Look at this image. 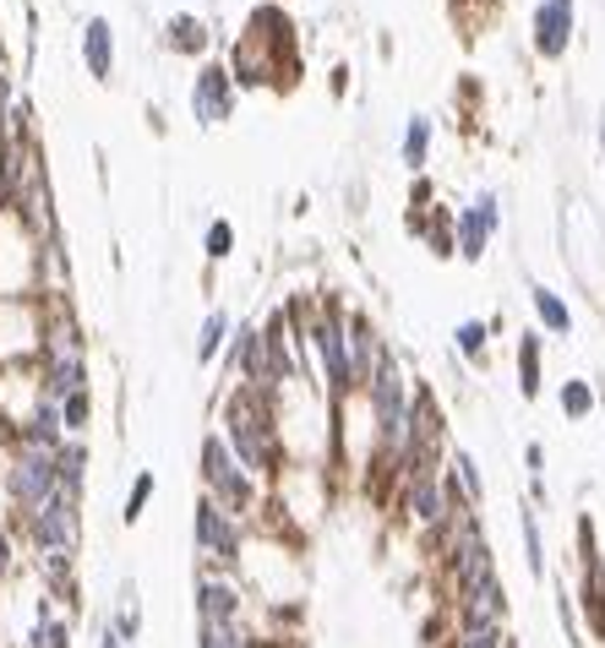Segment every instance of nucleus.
<instances>
[{"instance_id":"obj_19","label":"nucleus","mask_w":605,"mask_h":648,"mask_svg":"<svg viewBox=\"0 0 605 648\" xmlns=\"http://www.w3.org/2000/svg\"><path fill=\"white\" fill-rule=\"evenodd\" d=\"M22 648H77L71 644V622L55 616L49 605H38V611H33V627H27V638H22Z\"/></svg>"},{"instance_id":"obj_27","label":"nucleus","mask_w":605,"mask_h":648,"mask_svg":"<svg viewBox=\"0 0 605 648\" xmlns=\"http://www.w3.org/2000/svg\"><path fill=\"white\" fill-rule=\"evenodd\" d=\"M153 490H158V475H153V469H143V475L132 480V490H126V501H121V523H143Z\"/></svg>"},{"instance_id":"obj_31","label":"nucleus","mask_w":605,"mask_h":648,"mask_svg":"<svg viewBox=\"0 0 605 648\" xmlns=\"http://www.w3.org/2000/svg\"><path fill=\"white\" fill-rule=\"evenodd\" d=\"M169 44H175V49H202L208 33H202L197 16H169Z\"/></svg>"},{"instance_id":"obj_4","label":"nucleus","mask_w":605,"mask_h":648,"mask_svg":"<svg viewBox=\"0 0 605 648\" xmlns=\"http://www.w3.org/2000/svg\"><path fill=\"white\" fill-rule=\"evenodd\" d=\"M191 539H197L202 567H219V572H235V578H240V561H246V523L229 518L213 496L197 501V512H191Z\"/></svg>"},{"instance_id":"obj_15","label":"nucleus","mask_w":605,"mask_h":648,"mask_svg":"<svg viewBox=\"0 0 605 648\" xmlns=\"http://www.w3.org/2000/svg\"><path fill=\"white\" fill-rule=\"evenodd\" d=\"M82 55H88V71H93L99 82H110V71H115V27H110L104 16H88V27H82Z\"/></svg>"},{"instance_id":"obj_26","label":"nucleus","mask_w":605,"mask_h":648,"mask_svg":"<svg viewBox=\"0 0 605 648\" xmlns=\"http://www.w3.org/2000/svg\"><path fill=\"white\" fill-rule=\"evenodd\" d=\"M60 420H66V436L82 442V436H88V420H93V393H88V387L71 393V398L60 403Z\"/></svg>"},{"instance_id":"obj_12","label":"nucleus","mask_w":605,"mask_h":648,"mask_svg":"<svg viewBox=\"0 0 605 648\" xmlns=\"http://www.w3.org/2000/svg\"><path fill=\"white\" fill-rule=\"evenodd\" d=\"M568 38H573V0H540V11H535V49L546 60H557L568 49Z\"/></svg>"},{"instance_id":"obj_24","label":"nucleus","mask_w":605,"mask_h":648,"mask_svg":"<svg viewBox=\"0 0 605 648\" xmlns=\"http://www.w3.org/2000/svg\"><path fill=\"white\" fill-rule=\"evenodd\" d=\"M257 638L251 616L246 622H224V627H197V648H246Z\"/></svg>"},{"instance_id":"obj_32","label":"nucleus","mask_w":605,"mask_h":648,"mask_svg":"<svg viewBox=\"0 0 605 648\" xmlns=\"http://www.w3.org/2000/svg\"><path fill=\"white\" fill-rule=\"evenodd\" d=\"M557 616H562V627H568V638H573V644H584V627H579V600H573L568 589L557 594Z\"/></svg>"},{"instance_id":"obj_17","label":"nucleus","mask_w":605,"mask_h":648,"mask_svg":"<svg viewBox=\"0 0 605 648\" xmlns=\"http://www.w3.org/2000/svg\"><path fill=\"white\" fill-rule=\"evenodd\" d=\"M518 534H524V567L535 583H546V534H540V507H518Z\"/></svg>"},{"instance_id":"obj_11","label":"nucleus","mask_w":605,"mask_h":648,"mask_svg":"<svg viewBox=\"0 0 605 648\" xmlns=\"http://www.w3.org/2000/svg\"><path fill=\"white\" fill-rule=\"evenodd\" d=\"M191 110H197L202 126L229 121V110H235V71L229 66H202L197 71V88H191Z\"/></svg>"},{"instance_id":"obj_35","label":"nucleus","mask_w":605,"mask_h":648,"mask_svg":"<svg viewBox=\"0 0 605 648\" xmlns=\"http://www.w3.org/2000/svg\"><path fill=\"white\" fill-rule=\"evenodd\" d=\"M595 398H601V409H605V382H601V387H595Z\"/></svg>"},{"instance_id":"obj_13","label":"nucleus","mask_w":605,"mask_h":648,"mask_svg":"<svg viewBox=\"0 0 605 648\" xmlns=\"http://www.w3.org/2000/svg\"><path fill=\"white\" fill-rule=\"evenodd\" d=\"M224 365L251 387L257 382V365H262V322H235L229 343H224Z\"/></svg>"},{"instance_id":"obj_2","label":"nucleus","mask_w":605,"mask_h":648,"mask_svg":"<svg viewBox=\"0 0 605 648\" xmlns=\"http://www.w3.org/2000/svg\"><path fill=\"white\" fill-rule=\"evenodd\" d=\"M197 464H202V496H213L229 518H240V523H246V518L262 507V486L240 469V458L229 453V442H224L219 431H208V436H202Z\"/></svg>"},{"instance_id":"obj_1","label":"nucleus","mask_w":605,"mask_h":648,"mask_svg":"<svg viewBox=\"0 0 605 648\" xmlns=\"http://www.w3.org/2000/svg\"><path fill=\"white\" fill-rule=\"evenodd\" d=\"M224 442L229 453L240 458V469L251 480H268L284 469V442H279V414H273V398L240 387L229 403H224Z\"/></svg>"},{"instance_id":"obj_16","label":"nucleus","mask_w":605,"mask_h":648,"mask_svg":"<svg viewBox=\"0 0 605 648\" xmlns=\"http://www.w3.org/2000/svg\"><path fill=\"white\" fill-rule=\"evenodd\" d=\"M573 600H579V611H584V622H590V638L605 644V561L584 567V583H579Z\"/></svg>"},{"instance_id":"obj_23","label":"nucleus","mask_w":605,"mask_h":648,"mask_svg":"<svg viewBox=\"0 0 605 648\" xmlns=\"http://www.w3.org/2000/svg\"><path fill=\"white\" fill-rule=\"evenodd\" d=\"M448 480L463 490V501H469V507H480V501H485V480H480V464H474V458H469L463 447H453V453H448Z\"/></svg>"},{"instance_id":"obj_33","label":"nucleus","mask_w":605,"mask_h":648,"mask_svg":"<svg viewBox=\"0 0 605 648\" xmlns=\"http://www.w3.org/2000/svg\"><path fill=\"white\" fill-rule=\"evenodd\" d=\"M524 464H529V480H546V447H540V442L524 447Z\"/></svg>"},{"instance_id":"obj_22","label":"nucleus","mask_w":605,"mask_h":648,"mask_svg":"<svg viewBox=\"0 0 605 648\" xmlns=\"http://www.w3.org/2000/svg\"><path fill=\"white\" fill-rule=\"evenodd\" d=\"M557 409H562L568 420H590V414L601 409V398H595V382H584V376H568V382L557 387Z\"/></svg>"},{"instance_id":"obj_34","label":"nucleus","mask_w":605,"mask_h":648,"mask_svg":"<svg viewBox=\"0 0 605 648\" xmlns=\"http://www.w3.org/2000/svg\"><path fill=\"white\" fill-rule=\"evenodd\" d=\"M93 648H126V644H121V638H115V633L99 622V638H93Z\"/></svg>"},{"instance_id":"obj_7","label":"nucleus","mask_w":605,"mask_h":648,"mask_svg":"<svg viewBox=\"0 0 605 648\" xmlns=\"http://www.w3.org/2000/svg\"><path fill=\"white\" fill-rule=\"evenodd\" d=\"M251 600L246 583L235 572L219 567H197V627H224V622H246Z\"/></svg>"},{"instance_id":"obj_18","label":"nucleus","mask_w":605,"mask_h":648,"mask_svg":"<svg viewBox=\"0 0 605 648\" xmlns=\"http://www.w3.org/2000/svg\"><path fill=\"white\" fill-rule=\"evenodd\" d=\"M529 306H535V317L546 332H557V338H568L573 332V306L557 295V289H546V284H529Z\"/></svg>"},{"instance_id":"obj_9","label":"nucleus","mask_w":605,"mask_h":648,"mask_svg":"<svg viewBox=\"0 0 605 648\" xmlns=\"http://www.w3.org/2000/svg\"><path fill=\"white\" fill-rule=\"evenodd\" d=\"M502 229V202H496V191H480L463 213H458V240L453 251L463 262H480L485 257V246H491V235Z\"/></svg>"},{"instance_id":"obj_25","label":"nucleus","mask_w":605,"mask_h":648,"mask_svg":"<svg viewBox=\"0 0 605 648\" xmlns=\"http://www.w3.org/2000/svg\"><path fill=\"white\" fill-rule=\"evenodd\" d=\"M485 343H491V322H480V317H469V322L453 327V349L469 360V365H485Z\"/></svg>"},{"instance_id":"obj_28","label":"nucleus","mask_w":605,"mask_h":648,"mask_svg":"<svg viewBox=\"0 0 605 648\" xmlns=\"http://www.w3.org/2000/svg\"><path fill=\"white\" fill-rule=\"evenodd\" d=\"M448 648H513L507 627H453Z\"/></svg>"},{"instance_id":"obj_10","label":"nucleus","mask_w":605,"mask_h":648,"mask_svg":"<svg viewBox=\"0 0 605 648\" xmlns=\"http://www.w3.org/2000/svg\"><path fill=\"white\" fill-rule=\"evenodd\" d=\"M38 387L49 403H66L88 387V349H44L38 354Z\"/></svg>"},{"instance_id":"obj_6","label":"nucleus","mask_w":605,"mask_h":648,"mask_svg":"<svg viewBox=\"0 0 605 648\" xmlns=\"http://www.w3.org/2000/svg\"><path fill=\"white\" fill-rule=\"evenodd\" d=\"M0 486H5V507L16 518L38 512L49 496H55V453H27V447H11V458L0 464Z\"/></svg>"},{"instance_id":"obj_3","label":"nucleus","mask_w":605,"mask_h":648,"mask_svg":"<svg viewBox=\"0 0 605 648\" xmlns=\"http://www.w3.org/2000/svg\"><path fill=\"white\" fill-rule=\"evenodd\" d=\"M305 343H311V354H316V371H322V387H327V398L333 403H344V398H355L360 393V382H355V365H349V332H344V311H316V317H305L295 322Z\"/></svg>"},{"instance_id":"obj_30","label":"nucleus","mask_w":605,"mask_h":648,"mask_svg":"<svg viewBox=\"0 0 605 648\" xmlns=\"http://www.w3.org/2000/svg\"><path fill=\"white\" fill-rule=\"evenodd\" d=\"M202 251H208V262H224V257L235 251V224H229V218H213L208 235H202Z\"/></svg>"},{"instance_id":"obj_37","label":"nucleus","mask_w":605,"mask_h":648,"mask_svg":"<svg viewBox=\"0 0 605 648\" xmlns=\"http://www.w3.org/2000/svg\"><path fill=\"white\" fill-rule=\"evenodd\" d=\"M0 648H22V644H0Z\"/></svg>"},{"instance_id":"obj_29","label":"nucleus","mask_w":605,"mask_h":648,"mask_svg":"<svg viewBox=\"0 0 605 648\" xmlns=\"http://www.w3.org/2000/svg\"><path fill=\"white\" fill-rule=\"evenodd\" d=\"M426 148H432V121H426V115H415V121H410V132H404V163H410V169H421V163H426Z\"/></svg>"},{"instance_id":"obj_21","label":"nucleus","mask_w":605,"mask_h":648,"mask_svg":"<svg viewBox=\"0 0 605 648\" xmlns=\"http://www.w3.org/2000/svg\"><path fill=\"white\" fill-rule=\"evenodd\" d=\"M229 332H235V317H229L224 306H219V311H208V317H202V332H197V365H213V360L224 354Z\"/></svg>"},{"instance_id":"obj_14","label":"nucleus","mask_w":605,"mask_h":648,"mask_svg":"<svg viewBox=\"0 0 605 648\" xmlns=\"http://www.w3.org/2000/svg\"><path fill=\"white\" fill-rule=\"evenodd\" d=\"M104 627H110L126 648L143 644V589H137V578L121 583V600H115V611L104 616Z\"/></svg>"},{"instance_id":"obj_36","label":"nucleus","mask_w":605,"mask_h":648,"mask_svg":"<svg viewBox=\"0 0 605 648\" xmlns=\"http://www.w3.org/2000/svg\"><path fill=\"white\" fill-rule=\"evenodd\" d=\"M601 148H605V115H601Z\"/></svg>"},{"instance_id":"obj_5","label":"nucleus","mask_w":605,"mask_h":648,"mask_svg":"<svg viewBox=\"0 0 605 648\" xmlns=\"http://www.w3.org/2000/svg\"><path fill=\"white\" fill-rule=\"evenodd\" d=\"M22 528H27V545H33L38 561H49V556H77V539H82V496L55 486V496H49L38 512L22 518Z\"/></svg>"},{"instance_id":"obj_20","label":"nucleus","mask_w":605,"mask_h":648,"mask_svg":"<svg viewBox=\"0 0 605 648\" xmlns=\"http://www.w3.org/2000/svg\"><path fill=\"white\" fill-rule=\"evenodd\" d=\"M540 349H546L540 332H518V393H524V398H540V382H546Z\"/></svg>"},{"instance_id":"obj_8","label":"nucleus","mask_w":605,"mask_h":648,"mask_svg":"<svg viewBox=\"0 0 605 648\" xmlns=\"http://www.w3.org/2000/svg\"><path fill=\"white\" fill-rule=\"evenodd\" d=\"M507 611H513V600H507L502 572L453 594V627H507Z\"/></svg>"}]
</instances>
